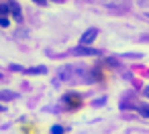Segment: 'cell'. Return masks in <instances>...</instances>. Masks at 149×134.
<instances>
[{
	"label": "cell",
	"mask_w": 149,
	"mask_h": 134,
	"mask_svg": "<svg viewBox=\"0 0 149 134\" xmlns=\"http://www.w3.org/2000/svg\"><path fill=\"white\" fill-rule=\"evenodd\" d=\"M6 6H0V27H8V19H6Z\"/></svg>",
	"instance_id": "3"
},
{
	"label": "cell",
	"mask_w": 149,
	"mask_h": 134,
	"mask_svg": "<svg viewBox=\"0 0 149 134\" xmlns=\"http://www.w3.org/2000/svg\"><path fill=\"white\" fill-rule=\"evenodd\" d=\"M143 93H145V96H147V98H149V85H147V87H145V89H143Z\"/></svg>",
	"instance_id": "8"
},
{
	"label": "cell",
	"mask_w": 149,
	"mask_h": 134,
	"mask_svg": "<svg viewBox=\"0 0 149 134\" xmlns=\"http://www.w3.org/2000/svg\"><path fill=\"white\" fill-rule=\"evenodd\" d=\"M96 37H98V29H96V27H92V29H88V31L82 35V39H80V45H92Z\"/></svg>",
	"instance_id": "1"
},
{
	"label": "cell",
	"mask_w": 149,
	"mask_h": 134,
	"mask_svg": "<svg viewBox=\"0 0 149 134\" xmlns=\"http://www.w3.org/2000/svg\"><path fill=\"white\" fill-rule=\"evenodd\" d=\"M33 2H37V4H41V6H45L47 2H45V0H33Z\"/></svg>",
	"instance_id": "7"
},
{
	"label": "cell",
	"mask_w": 149,
	"mask_h": 134,
	"mask_svg": "<svg viewBox=\"0 0 149 134\" xmlns=\"http://www.w3.org/2000/svg\"><path fill=\"white\" fill-rule=\"evenodd\" d=\"M137 110H139L141 116H147L149 118V106H137Z\"/></svg>",
	"instance_id": "5"
},
{
	"label": "cell",
	"mask_w": 149,
	"mask_h": 134,
	"mask_svg": "<svg viewBox=\"0 0 149 134\" xmlns=\"http://www.w3.org/2000/svg\"><path fill=\"white\" fill-rule=\"evenodd\" d=\"M65 130H63V126H53L51 128V134H63Z\"/></svg>",
	"instance_id": "6"
},
{
	"label": "cell",
	"mask_w": 149,
	"mask_h": 134,
	"mask_svg": "<svg viewBox=\"0 0 149 134\" xmlns=\"http://www.w3.org/2000/svg\"><path fill=\"white\" fill-rule=\"evenodd\" d=\"M74 53H76V55H86V57H88V55H98V51H96V49H90L88 45H80Z\"/></svg>",
	"instance_id": "2"
},
{
	"label": "cell",
	"mask_w": 149,
	"mask_h": 134,
	"mask_svg": "<svg viewBox=\"0 0 149 134\" xmlns=\"http://www.w3.org/2000/svg\"><path fill=\"white\" fill-rule=\"evenodd\" d=\"M8 8H13L10 12L15 14V19H17V21H21V8H19V4H8Z\"/></svg>",
	"instance_id": "4"
}]
</instances>
